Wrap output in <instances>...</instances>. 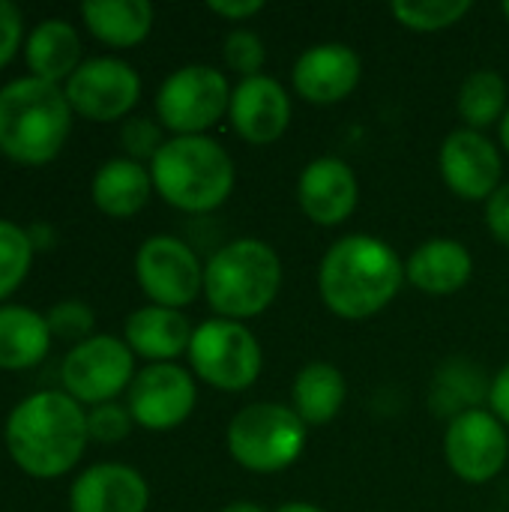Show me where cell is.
<instances>
[{"mask_svg":"<svg viewBox=\"0 0 509 512\" xmlns=\"http://www.w3.org/2000/svg\"><path fill=\"white\" fill-rule=\"evenodd\" d=\"M405 285V261L375 234L336 240L318 267V294L342 321H366L384 312Z\"/></svg>","mask_w":509,"mask_h":512,"instance_id":"1","label":"cell"},{"mask_svg":"<svg viewBox=\"0 0 509 512\" xmlns=\"http://www.w3.org/2000/svg\"><path fill=\"white\" fill-rule=\"evenodd\" d=\"M9 456L33 477L69 471L87 444V414L63 390H39L21 399L6 417Z\"/></svg>","mask_w":509,"mask_h":512,"instance_id":"2","label":"cell"},{"mask_svg":"<svg viewBox=\"0 0 509 512\" xmlns=\"http://www.w3.org/2000/svg\"><path fill=\"white\" fill-rule=\"evenodd\" d=\"M153 189L183 213L222 207L237 183L231 153L210 135H174L150 162Z\"/></svg>","mask_w":509,"mask_h":512,"instance_id":"3","label":"cell"},{"mask_svg":"<svg viewBox=\"0 0 509 512\" xmlns=\"http://www.w3.org/2000/svg\"><path fill=\"white\" fill-rule=\"evenodd\" d=\"M282 288V261L258 237H240L219 246L204 261V297L216 318H258L273 306Z\"/></svg>","mask_w":509,"mask_h":512,"instance_id":"4","label":"cell"},{"mask_svg":"<svg viewBox=\"0 0 509 512\" xmlns=\"http://www.w3.org/2000/svg\"><path fill=\"white\" fill-rule=\"evenodd\" d=\"M69 117L72 105L54 81L12 78L0 87V150L18 162H45L63 147Z\"/></svg>","mask_w":509,"mask_h":512,"instance_id":"5","label":"cell"},{"mask_svg":"<svg viewBox=\"0 0 509 512\" xmlns=\"http://www.w3.org/2000/svg\"><path fill=\"white\" fill-rule=\"evenodd\" d=\"M306 429L309 426L291 405L252 402L231 417L225 444L240 468L252 474H279L303 456Z\"/></svg>","mask_w":509,"mask_h":512,"instance_id":"6","label":"cell"},{"mask_svg":"<svg viewBox=\"0 0 509 512\" xmlns=\"http://www.w3.org/2000/svg\"><path fill=\"white\" fill-rule=\"evenodd\" d=\"M186 354L195 375L222 393L249 390L264 369V351L255 333L228 318H210L198 324Z\"/></svg>","mask_w":509,"mask_h":512,"instance_id":"7","label":"cell"},{"mask_svg":"<svg viewBox=\"0 0 509 512\" xmlns=\"http://www.w3.org/2000/svg\"><path fill=\"white\" fill-rule=\"evenodd\" d=\"M231 84L225 72L210 63H189L174 69L156 90V114L174 135H207L231 105Z\"/></svg>","mask_w":509,"mask_h":512,"instance_id":"8","label":"cell"},{"mask_svg":"<svg viewBox=\"0 0 509 512\" xmlns=\"http://www.w3.org/2000/svg\"><path fill=\"white\" fill-rule=\"evenodd\" d=\"M135 276L156 306L183 309L204 294V261L186 240L171 234H153L138 246Z\"/></svg>","mask_w":509,"mask_h":512,"instance_id":"9","label":"cell"},{"mask_svg":"<svg viewBox=\"0 0 509 512\" xmlns=\"http://www.w3.org/2000/svg\"><path fill=\"white\" fill-rule=\"evenodd\" d=\"M60 378L66 393L75 402H111L123 387L129 390L135 378V354L132 348L108 333L90 336L63 357Z\"/></svg>","mask_w":509,"mask_h":512,"instance_id":"10","label":"cell"},{"mask_svg":"<svg viewBox=\"0 0 509 512\" xmlns=\"http://www.w3.org/2000/svg\"><path fill=\"white\" fill-rule=\"evenodd\" d=\"M444 459L462 483H492L507 468V426L486 408L450 420L444 432Z\"/></svg>","mask_w":509,"mask_h":512,"instance_id":"11","label":"cell"},{"mask_svg":"<svg viewBox=\"0 0 509 512\" xmlns=\"http://www.w3.org/2000/svg\"><path fill=\"white\" fill-rule=\"evenodd\" d=\"M69 105L90 120H117L132 111L141 96V78L132 63L99 54L81 60L63 87Z\"/></svg>","mask_w":509,"mask_h":512,"instance_id":"12","label":"cell"},{"mask_svg":"<svg viewBox=\"0 0 509 512\" xmlns=\"http://www.w3.org/2000/svg\"><path fill=\"white\" fill-rule=\"evenodd\" d=\"M438 168L447 189L462 201H489L504 186V156L501 147L477 129H453L441 150Z\"/></svg>","mask_w":509,"mask_h":512,"instance_id":"13","label":"cell"},{"mask_svg":"<svg viewBox=\"0 0 509 512\" xmlns=\"http://www.w3.org/2000/svg\"><path fill=\"white\" fill-rule=\"evenodd\" d=\"M198 402L195 378L177 363H147L129 384V414L150 432L180 426Z\"/></svg>","mask_w":509,"mask_h":512,"instance_id":"14","label":"cell"},{"mask_svg":"<svg viewBox=\"0 0 509 512\" xmlns=\"http://www.w3.org/2000/svg\"><path fill=\"white\" fill-rule=\"evenodd\" d=\"M363 78L360 54L345 42H318L309 45L291 72L294 93L312 105H336L348 99Z\"/></svg>","mask_w":509,"mask_h":512,"instance_id":"15","label":"cell"},{"mask_svg":"<svg viewBox=\"0 0 509 512\" xmlns=\"http://www.w3.org/2000/svg\"><path fill=\"white\" fill-rule=\"evenodd\" d=\"M228 120L246 144L267 147L291 126V96L270 75L240 78V84L231 90Z\"/></svg>","mask_w":509,"mask_h":512,"instance_id":"16","label":"cell"},{"mask_svg":"<svg viewBox=\"0 0 509 512\" xmlns=\"http://www.w3.org/2000/svg\"><path fill=\"white\" fill-rule=\"evenodd\" d=\"M297 201L309 222L336 228L348 222L360 204V183L354 168L339 156L312 159L297 180Z\"/></svg>","mask_w":509,"mask_h":512,"instance_id":"17","label":"cell"},{"mask_svg":"<svg viewBox=\"0 0 509 512\" xmlns=\"http://www.w3.org/2000/svg\"><path fill=\"white\" fill-rule=\"evenodd\" d=\"M150 504L147 480L120 462H99L81 471L69 489L72 512H144Z\"/></svg>","mask_w":509,"mask_h":512,"instance_id":"18","label":"cell"},{"mask_svg":"<svg viewBox=\"0 0 509 512\" xmlns=\"http://www.w3.org/2000/svg\"><path fill=\"white\" fill-rule=\"evenodd\" d=\"M474 276V258L465 243L453 237H432L420 243L405 261V282L426 297L459 294Z\"/></svg>","mask_w":509,"mask_h":512,"instance_id":"19","label":"cell"},{"mask_svg":"<svg viewBox=\"0 0 509 512\" xmlns=\"http://www.w3.org/2000/svg\"><path fill=\"white\" fill-rule=\"evenodd\" d=\"M192 333L195 330L180 309H168L156 303L129 312L123 327L132 354H141L150 363H174L180 354L189 351Z\"/></svg>","mask_w":509,"mask_h":512,"instance_id":"20","label":"cell"},{"mask_svg":"<svg viewBox=\"0 0 509 512\" xmlns=\"http://www.w3.org/2000/svg\"><path fill=\"white\" fill-rule=\"evenodd\" d=\"M90 192L99 210H105L108 216L126 219V216H135L147 204L153 192V177L144 162H135L129 156H114L96 168Z\"/></svg>","mask_w":509,"mask_h":512,"instance_id":"21","label":"cell"},{"mask_svg":"<svg viewBox=\"0 0 509 512\" xmlns=\"http://www.w3.org/2000/svg\"><path fill=\"white\" fill-rule=\"evenodd\" d=\"M348 399L345 375L324 360L306 363L291 387V408L306 426H327L339 417Z\"/></svg>","mask_w":509,"mask_h":512,"instance_id":"22","label":"cell"},{"mask_svg":"<svg viewBox=\"0 0 509 512\" xmlns=\"http://www.w3.org/2000/svg\"><path fill=\"white\" fill-rule=\"evenodd\" d=\"M27 66L36 78L60 81L69 78L81 66V39L78 30L66 18H45L39 21L24 45Z\"/></svg>","mask_w":509,"mask_h":512,"instance_id":"23","label":"cell"},{"mask_svg":"<svg viewBox=\"0 0 509 512\" xmlns=\"http://www.w3.org/2000/svg\"><path fill=\"white\" fill-rule=\"evenodd\" d=\"M489 387H492V381H486L480 366H474L465 357H453L435 372L432 390H429V405L435 414L456 420L468 411L483 408V399H489Z\"/></svg>","mask_w":509,"mask_h":512,"instance_id":"24","label":"cell"},{"mask_svg":"<svg viewBox=\"0 0 509 512\" xmlns=\"http://www.w3.org/2000/svg\"><path fill=\"white\" fill-rule=\"evenodd\" d=\"M51 345V330L45 315L30 306L6 303L0 306V366L27 369L45 357Z\"/></svg>","mask_w":509,"mask_h":512,"instance_id":"25","label":"cell"},{"mask_svg":"<svg viewBox=\"0 0 509 512\" xmlns=\"http://www.w3.org/2000/svg\"><path fill=\"white\" fill-rule=\"evenodd\" d=\"M81 15L108 45H138L153 27V6L147 0H84Z\"/></svg>","mask_w":509,"mask_h":512,"instance_id":"26","label":"cell"},{"mask_svg":"<svg viewBox=\"0 0 509 512\" xmlns=\"http://www.w3.org/2000/svg\"><path fill=\"white\" fill-rule=\"evenodd\" d=\"M509 87L507 78L495 69H477L459 84L456 96V111L465 120L468 129H489L504 120L507 114Z\"/></svg>","mask_w":509,"mask_h":512,"instance_id":"27","label":"cell"},{"mask_svg":"<svg viewBox=\"0 0 509 512\" xmlns=\"http://www.w3.org/2000/svg\"><path fill=\"white\" fill-rule=\"evenodd\" d=\"M474 9L471 0H393V18L414 33H438L459 24Z\"/></svg>","mask_w":509,"mask_h":512,"instance_id":"28","label":"cell"},{"mask_svg":"<svg viewBox=\"0 0 509 512\" xmlns=\"http://www.w3.org/2000/svg\"><path fill=\"white\" fill-rule=\"evenodd\" d=\"M33 255V243L27 228L15 225L12 219H0V297H6L27 273Z\"/></svg>","mask_w":509,"mask_h":512,"instance_id":"29","label":"cell"},{"mask_svg":"<svg viewBox=\"0 0 509 512\" xmlns=\"http://www.w3.org/2000/svg\"><path fill=\"white\" fill-rule=\"evenodd\" d=\"M222 54H225V63L228 69H234L240 78H255V75H264V63H267V48L261 42V36L249 27H234L228 36H225V45H222Z\"/></svg>","mask_w":509,"mask_h":512,"instance_id":"30","label":"cell"},{"mask_svg":"<svg viewBox=\"0 0 509 512\" xmlns=\"http://www.w3.org/2000/svg\"><path fill=\"white\" fill-rule=\"evenodd\" d=\"M45 321H48L51 336H60V339L78 345V342L90 339V330H93L96 318H93V309L87 303H81V300H60V303H54L48 309Z\"/></svg>","mask_w":509,"mask_h":512,"instance_id":"31","label":"cell"},{"mask_svg":"<svg viewBox=\"0 0 509 512\" xmlns=\"http://www.w3.org/2000/svg\"><path fill=\"white\" fill-rule=\"evenodd\" d=\"M120 141H123L129 159H135V162L150 159V162H153V156L159 153V147H162L168 138H162V129H159V123H156L153 117L138 114V117H129V120L123 123Z\"/></svg>","mask_w":509,"mask_h":512,"instance_id":"32","label":"cell"},{"mask_svg":"<svg viewBox=\"0 0 509 512\" xmlns=\"http://www.w3.org/2000/svg\"><path fill=\"white\" fill-rule=\"evenodd\" d=\"M132 414L129 408L117 405V402H102V405H93L87 411V435L96 438V441H123L132 429Z\"/></svg>","mask_w":509,"mask_h":512,"instance_id":"33","label":"cell"},{"mask_svg":"<svg viewBox=\"0 0 509 512\" xmlns=\"http://www.w3.org/2000/svg\"><path fill=\"white\" fill-rule=\"evenodd\" d=\"M486 228L501 246H509V183L486 201Z\"/></svg>","mask_w":509,"mask_h":512,"instance_id":"34","label":"cell"},{"mask_svg":"<svg viewBox=\"0 0 509 512\" xmlns=\"http://www.w3.org/2000/svg\"><path fill=\"white\" fill-rule=\"evenodd\" d=\"M21 39V12L15 3L0 0V66L15 54Z\"/></svg>","mask_w":509,"mask_h":512,"instance_id":"35","label":"cell"},{"mask_svg":"<svg viewBox=\"0 0 509 512\" xmlns=\"http://www.w3.org/2000/svg\"><path fill=\"white\" fill-rule=\"evenodd\" d=\"M207 6H210V12H216L225 21H249L252 15H258L264 9L261 0H210Z\"/></svg>","mask_w":509,"mask_h":512,"instance_id":"36","label":"cell"},{"mask_svg":"<svg viewBox=\"0 0 509 512\" xmlns=\"http://www.w3.org/2000/svg\"><path fill=\"white\" fill-rule=\"evenodd\" d=\"M489 408H492V414L509 429V363L492 378V387H489Z\"/></svg>","mask_w":509,"mask_h":512,"instance_id":"37","label":"cell"},{"mask_svg":"<svg viewBox=\"0 0 509 512\" xmlns=\"http://www.w3.org/2000/svg\"><path fill=\"white\" fill-rule=\"evenodd\" d=\"M27 237H30L33 246H48V243L54 240V231H51V225H45V222H33V225L27 228Z\"/></svg>","mask_w":509,"mask_h":512,"instance_id":"38","label":"cell"},{"mask_svg":"<svg viewBox=\"0 0 509 512\" xmlns=\"http://www.w3.org/2000/svg\"><path fill=\"white\" fill-rule=\"evenodd\" d=\"M276 512H324L315 504H306V501H291V504H282Z\"/></svg>","mask_w":509,"mask_h":512,"instance_id":"39","label":"cell"},{"mask_svg":"<svg viewBox=\"0 0 509 512\" xmlns=\"http://www.w3.org/2000/svg\"><path fill=\"white\" fill-rule=\"evenodd\" d=\"M219 512H267V510H261V507H258V504H252V501H234V504L222 507Z\"/></svg>","mask_w":509,"mask_h":512,"instance_id":"40","label":"cell"},{"mask_svg":"<svg viewBox=\"0 0 509 512\" xmlns=\"http://www.w3.org/2000/svg\"><path fill=\"white\" fill-rule=\"evenodd\" d=\"M498 138H501V147L509 153V108L507 114H504V120L498 123Z\"/></svg>","mask_w":509,"mask_h":512,"instance_id":"41","label":"cell"},{"mask_svg":"<svg viewBox=\"0 0 509 512\" xmlns=\"http://www.w3.org/2000/svg\"><path fill=\"white\" fill-rule=\"evenodd\" d=\"M501 12H504V18L509 21V0H504V3H501Z\"/></svg>","mask_w":509,"mask_h":512,"instance_id":"42","label":"cell"}]
</instances>
